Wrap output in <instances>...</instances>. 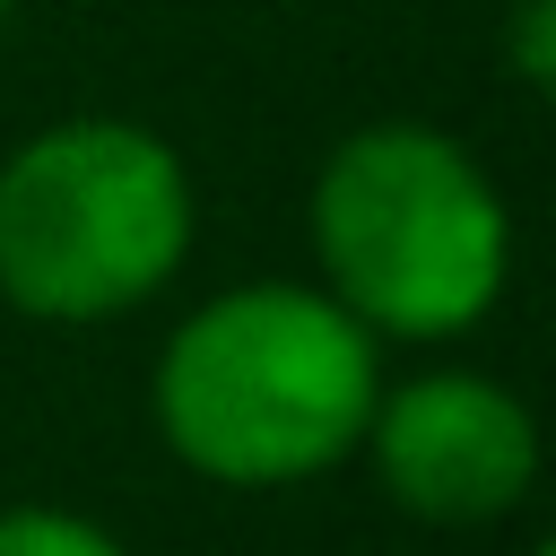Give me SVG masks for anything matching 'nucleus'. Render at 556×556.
Here are the masks:
<instances>
[{
  "label": "nucleus",
  "mask_w": 556,
  "mask_h": 556,
  "mask_svg": "<svg viewBox=\"0 0 556 556\" xmlns=\"http://www.w3.org/2000/svg\"><path fill=\"white\" fill-rule=\"evenodd\" d=\"M374 330L313 287H235L156 356V426L217 486H295L365 443Z\"/></svg>",
  "instance_id": "obj_1"
},
{
  "label": "nucleus",
  "mask_w": 556,
  "mask_h": 556,
  "mask_svg": "<svg viewBox=\"0 0 556 556\" xmlns=\"http://www.w3.org/2000/svg\"><path fill=\"white\" fill-rule=\"evenodd\" d=\"M313 252L330 295L365 330L452 339L495 304L513 226L460 139L417 122H374L313 182Z\"/></svg>",
  "instance_id": "obj_2"
},
{
  "label": "nucleus",
  "mask_w": 556,
  "mask_h": 556,
  "mask_svg": "<svg viewBox=\"0 0 556 556\" xmlns=\"http://www.w3.org/2000/svg\"><path fill=\"white\" fill-rule=\"evenodd\" d=\"M191 182L139 122H61L0 165V295L35 321H113L182 269Z\"/></svg>",
  "instance_id": "obj_3"
},
{
  "label": "nucleus",
  "mask_w": 556,
  "mask_h": 556,
  "mask_svg": "<svg viewBox=\"0 0 556 556\" xmlns=\"http://www.w3.org/2000/svg\"><path fill=\"white\" fill-rule=\"evenodd\" d=\"M374 469L391 504L417 521H495L539 478V426L530 408L486 374H417L365 417Z\"/></svg>",
  "instance_id": "obj_4"
},
{
  "label": "nucleus",
  "mask_w": 556,
  "mask_h": 556,
  "mask_svg": "<svg viewBox=\"0 0 556 556\" xmlns=\"http://www.w3.org/2000/svg\"><path fill=\"white\" fill-rule=\"evenodd\" d=\"M0 556H122V547L78 513L26 504V513H0Z\"/></svg>",
  "instance_id": "obj_5"
},
{
  "label": "nucleus",
  "mask_w": 556,
  "mask_h": 556,
  "mask_svg": "<svg viewBox=\"0 0 556 556\" xmlns=\"http://www.w3.org/2000/svg\"><path fill=\"white\" fill-rule=\"evenodd\" d=\"M513 61H521L530 87L556 78V0H530V9H521V26H513Z\"/></svg>",
  "instance_id": "obj_6"
},
{
  "label": "nucleus",
  "mask_w": 556,
  "mask_h": 556,
  "mask_svg": "<svg viewBox=\"0 0 556 556\" xmlns=\"http://www.w3.org/2000/svg\"><path fill=\"white\" fill-rule=\"evenodd\" d=\"M0 9H9V0H0Z\"/></svg>",
  "instance_id": "obj_7"
}]
</instances>
